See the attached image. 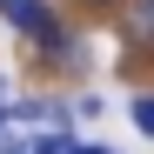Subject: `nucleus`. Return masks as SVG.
Here are the masks:
<instances>
[{
	"mask_svg": "<svg viewBox=\"0 0 154 154\" xmlns=\"http://www.w3.org/2000/svg\"><path fill=\"white\" fill-rule=\"evenodd\" d=\"M7 107H14V87H7V74H0V134H7Z\"/></svg>",
	"mask_w": 154,
	"mask_h": 154,
	"instance_id": "nucleus-5",
	"label": "nucleus"
},
{
	"mask_svg": "<svg viewBox=\"0 0 154 154\" xmlns=\"http://www.w3.org/2000/svg\"><path fill=\"white\" fill-rule=\"evenodd\" d=\"M127 121H134L141 134L154 141V94H134V100H127Z\"/></svg>",
	"mask_w": 154,
	"mask_h": 154,
	"instance_id": "nucleus-3",
	"label": "nucleus"
},
{
	"mask_svg": "<svg viewBox=\"0 0 154 154\" xmlns=\"http://www.w3.org/2000/svg\"><path fill=\"white\" fill-rule=\"evenodd\" d=\"M0 20H7L40 60H74L81 54V40H74V27L60 20L54 0H0Z\"/></svg>",
	"mask_w": 154,
	"mask_h": 154,
	"instance_id": "nucleus-1",
	"label": "nucleus"
},
{
	"mask_svg": "<svg viewBox=\"0 0 154 154\" xmlns=\"http://www.w3.org/2000/svg\"><path fill=\"white\" fill-rule=\"evenodd\" d=\"M0 154H34V134L20 127V134H0Z\"/></svg>",
	"mask_w": 154,
	"mask_h": 154,
	"instance_id": "nucleus-4",
	"label": "nucleus"
},
{
	"mask_svg": "<svg viewBox=\"0 0 154 154\" xmlns=\"http://www.w3.org/2000/svg\"><path fill=\"white\" fill-rule=\"evenodd\" d=\"M87 7H127V0H87Z\"/></svg>",
	"mask_w": 154,
	"mask_h": 154,
	"instance_id": "nucleus-7",
	"label": "nucleus"
},
{
	"mask_svg": "<svg viewBox=\"0 0 154 154\" xmlns=\"http://www.w3.org/2000/svg\"><path fill=\"white\" fill-rule=\"evenodd\" d=\"M74 154H114V147H100V141H74Z\"/></svg>",
	"mask_w": 154,
	"mask_h": 154,
	"instance_id": "nucleus-6",
	"label": "nucleus"
},
{
	"mask_svg": "<svg viewBox=\"0 0 154 154\" xmlns=\"http://www.w3.org/2000/svg\"><path fill=\"white\" fill-rule=\"evenodd\" d=\"M121 40L134 54H154V0H127L121 7Z\"/></svg>",
	"mask_w": 154,
	"mask_h": 154,
	"instance_id": "nucleus-2",
	"label": "nucleus"
}]
</instances>
